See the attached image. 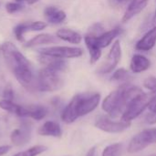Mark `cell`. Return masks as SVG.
<instances>
[{"mask_svg": "<svg viewBox=\"0 0 156 156\" xmlns=\"http://www.w3.org/2000/svg\"><path fill=\"white\" fill-rule=\"evenodd\" d=\"M16 2H22V1H24V0H16Z\"/></svg>", "mask_w": 156, "mask_h": 156, "instance_id": "obj_39", "label": "cell"}, {"mask_svg": "<svg viewBox=\"0 0 156 156\" xmlns=\"http://www.w3.org/2000/svg\"><path fill=\"white\" fill-rule=\"evenodd\" d=\"M40 55L57 58H80L83 54V50L76 47L55 46L38 49Z\"/></svg>", "mask_w": 156, "mask_h": 156, "instance_id": "obj_7", "label": "cell"}, {"mask_svg": "<svg viewBox=\"0 0 156 156\" xmlns=\"http://www.w3.org/2000/svg\"><path fill=\"white\" fill-rule=\"evenodd\" d=\"M151 156H156V154H154V155H151Z\"/></svg>", "mask_w": 156, "mask_h": 156, "instance_id": "obj_40", "label": "cell"}, {"mask_svg": "<svg viewBox=\"0 0 156 156\" xmlns=\"http://www.w3.org/2000/svg\"><path fill=\"white\" fill-rule=\"evenodd\" d=\"M37 0H27V2L29 3V4H33V3H35Z\"/></svg>", "mask_w": 156, "mask_h": 156, "instance_id": "obj_38", "label": "cell"}, {"mask_svg": "<svg viewBox=\"0 0 156 156\" xmlns=\"http://www.w3.org/2000/svg\"><path fill=\"white\" fill-rule=\"evenodd\" d=\"M94 126L108 133H121L131 127V122L122 120L114 121L109 116H100L96 119Z\"/></svg>", "mask_w": 156, "mask_h": 156, "instance_id": "obj_8", "label": "cell"}, {"mask_svg": "<svg viewBox=\"0 0 156 156\" xmlns=\"http://www.w3.org/2000/svg\"><path fill=\"white\" fill-rule=\"evenodd\" d=\"M149 0H132L131 3L129 4V5H133V6H135V5H143V6H145L147 5Z\"/></svg>", "mask_w": 156, "mask_h": 156, "instance_id": "obj_33", "label": "cell"}, {"mask_svg": "<svg viewBox=\"0 0 156 156\" xmlns=\"http://www.w3.org/2000/svg\"><path fill=\"white\" fill-rule=\"evenodd\" d=\"M10 149H11V146H9V145H1L0 146V156L4 155L6 153H8Z\"/></svg>", "mask_w": 156, "mask_h": 156, "instance_id": "obj_36", "label": "cell"}, {"mask_svg": "<svg viewBox=\"0 0 156 156\" xmlns=\"http://www.w3.org/2000/svg\"><path fill=\"white\" fill-rule=\"evenodd\" d=\"M84 41L90 53V64H95L101 57V48L97 45L95 41V37L87 34L84 37Z\"/></svg>", "mask_w": 156, "mask_h": 156, "instance_id": "obj_17", "label": "cell"}, {"mask_svg": "<svg viewBox=\"0 0 156 156\" xmlns=\"http://www.w3.org/2000/svg\"><path fill=\"white\" fill-rule=\"evenodd\" d=\"M101 101L100 93H80L75 95L61 112V120L65 123H72L78 118L92 112Z\"/></svg>", "mask_w": 156, "mask_h": 156, "instance_id": "obj_2", "label": "cell"}, {"mask_svg": "<svg viewBox=\"0 0 156 156\" xmlns=\"http://www.w3.org/2000/svg\"><path fill=\"white\" fill-rule=\"evenodd\" d=\"M1 50L6 64L12 70L16 67L29 66L28 60L21 52H19V50L13 43L11 42L4 43L1 47Z\"/></svg>", "mask_w": 156, "mask_h": 156, "instance_id": "obj_6", "label": "cell"}, {"mask_svg": "<svg viewBox=\"0 0 156 156\" xmlns=\"http://www.w3.org/2000/svg\"><path fill=\"white\" fill-rule=\"evenodd\" d=\"M3 97H4L5 100L13 101V99H14V91H13V90H12V88H11L10 86L6 87V88L4 90Z\"/></svg>", "mask_w": 156, "mask_h": 156, "instance_id": "obj_30", "label": "cell"}, {"mask_svg": "<svg viewBox=\"0 0 156 156\" xmlns=\"http://www.w3.org/2000/svg\"><path fill=\"white\" fill-rule=\"evenodd\" d=\"M131 80H132V76H131L130 72L123 68H120V69H116L111 77V81L118 82V83H122V84L130 83Z\"/></svg>", "mask_w": 156, "mask_h": 156, "instance_id": "obj_20", "label": "cell"}, {"mask_svg": "<svg viewBox=\"0 0 156 156\" xmlns=\"http://www.w3.org/2000/svg\"><path fill=\"white\" fill-rule=\"evenodd\" d=\"M144 87L150 90V92L156 93V77L150 76L146 78L144 81Z\"/></svg>", "mask_w": 156, "mask_h": 156, "instance_id": "obj_27", "label": "cell"}, {"mask_svg": "<svg viewBox=\"0 0 156 156\" xmlns=\"http://www.w3.org/2000/svg\"><path fill=\"white\" fill-rule=\"evenodd\" d=\"M104 31V27L101 24V23H95L93 24L90 29H89V32H88V35L90 36H92V37H99L100 35H101Z\"/></svg>", "mask_w": 156, "mask_h": 156, "instance_id": "obj_26", "label": "cell"}, {"mask_svg": "<svg viewBox=\"0 0 156 156\" xmlns=\"http://www.w3.org/2000/svg\"><path fill=\"white\" fill-rule=\"evenodd\" d=\"M122 33V29L121 27H117L112 30L103 32L99 37H95V41L101 48H107L108 46H110L112 44V42Z\"/></svg>", "mask_w": 156, "mask_h": 156, "instance_id": "obj_16", "label": "cell"}, {"mask_svg": "<svg viewBox=\"0 0 156 156\" xmlns=\"http://www.w3.org/2000/svg\"><path fill=\"white\" fill-rule=\"evenodd\" d=\"M146 123L148 124H156V112H150L149 114H147L146 118H145Z\"/></svg>", "mask_w": 156, "mask_h": 156, "instance_id": "obj_32", "label": "cell"}, {"mask_svg": "<svg viewBox=\"0 0 156 156\" xmlns=\"http://www.w3.org/2000/svg\"><path fill=\"white\" fill-rule=\"evenodd\" d=\"M16 79L17 81L25 88L28 89L32 86L33 83V73L29 69V66L16 67L13 70Z\"/></svg>", "mask_w": 156, "mask_h": 156, "instance_id": "obj_13", "label": "cell"}, {"mask_svg": "<svg viewBox=\"0 0 156 156\" xmlns=\"http://www.w3.org/2000/svg\"><path fill=\"white\" fill-rule=\"evenodd\" d=\"M58 8L55 7V6H48L46 7V9L44 10V14H45V16L46 17H48L50 15H52Z\"/></svg>", "mask_w": 156, "mask_h": 156, "instance_id": "obj_35", "label": "cell"}, {"mask_svg": "<svg viewBox=\"0 0 156 156\" xmlns=\"http://www.w3.org/2000/svg\"><path fill=\"white\" fill-rule=\"evenodd\" d=\"M156 44V26L148 30L144 36L136 43L135 48L139 51H150Z\"/></svg>", "mask_w": 156, "mask_h": 156, "instance_id": "obj_12", "label": "cell"}, {"mask_svg": "<svg viewBox=\"0 0 156 156\" xmlns=\"http://www.w3.org/2000/svg\"><path fill=\"white\" fill-rule=\"evenodd\" d=\"M47 27V24L42 21H36L31 24H29L30 31H40Z\"/></svg>", "mask_w": 156, "mask_h": 156, "instance_id": "obj_29", "label": "cell"}, {"mask_svg": "<svg viewBox=\"0 0 156 156\" xmlns=\"http://www.w3.org/2000/svg\"><path fill=\"white\" fill-rule=\"evenodd\" d=\"M155 94L156 93L154 92H143L142 94L138 95L129 103L125 112L121 117V120L132 122L133 120L138 118L146 109H148V105Z\"/></svg>", "mask_w": 156, "mask_h": 156, "instance_id": "obj_3", "label": "cell"}, {"mask_svg": "<svg viewBox=\"0 0 156 156\" xmlns=\"http://www.w3.org/2000/svg\"><path fill=\"white\" fill-rule=\"evenodd\" d=\"M27 31H30V28H29V24L27 23H22V24H19L17 25L15 28H14V33H15V36L16 37L17 40L19 41H23L24 37V34Z\"/></svg>", "mask_w": 156, "mask_h": 156, "instance_id": "obj_25", "label": "cell"}, {"mask_svg": "<svg viewBox=\"0 0 156 156\" xmlns=\"http://www.w3.org/2000/svg\"><path fill=\"white\" fill-rule=\"evenodd\" d=\"M0 108L5 112H8L10 113L16 114V116L20 117L22 105H18V104L15 103V102H13V101L4 99V100L0 101Z\"/></svg>", "mask_w": 156, "mask_h": 156, "instance_id": "obj_21", "label": "cell"}, {"mask_svg": "<svg viewBox=\"0 0 156 156\" xmlns=\"http://www.w3.org/2000/svg\"><path fill=\"white\" fill-rule=\"evenodd\" d=\"M154 144H156V128H148L132 138L127 151L130 154H137Z\"/></svg>", "mask_w": 156, "mask_h": 156, "instance_id": "obj_5", "label": "cell"}, {"mask_svg": "<svg viewBox=\"0 0 156 156\" xmlns=\"http://www.w3.org/2000/svg\"><path fill=\"white\" fill-rule=\"evenodd\" d=\"M63 84L64 81L59 73L54 69L46 66L39 71L37 78V89L39 90L55 91L61 89Z\"/></svg>", "mask_w": 156, "mask_h": 156, "instance_id": "obj_4", "label": "cell"}, {"mask_svg": "<svg viewBox=\"0 0 156 156\" xmlns=\"http://www.w3.org/2000/svg\"><path fill=\"white\" fill-rule=\"evenodd\" d=\"M122 46L121 42L119 39L115 40L112 46V48L106 58V60L100 66V68L97 69L98 74L104 75V74H109L112 72L115 68L118 66V64L121 61L122 58Z\"/></svg>", "mask_w": 156, "mask_h": 156, "instance_id": "obj_9", "label": "cell"}, {"mask_svg": "<svg viewBox=\"0 0 156 156\" xmlns=\"http://www.w3.org/2000/svg\"><path fill=\"white\" fill-rule=\"evenodd\" d=\"M143 92L141 88L131 83L122 84L103 100L101 108L112 119L122 117L129 103Z\"/></svg>", "mask_w": 156, "mask_h": 156, "instance_id": "obj_1", "label": "cell"}, {"mask_svg": "<svg viewBox=\"0 0 156 156\" xmlns=\"http://www.w3.org/2000/svg\"><path fill=\"white\" fill-rule=\"evenodd\" d=\"M151 67V61L149 58L142 54H134L131 59L130 69L134 74H139L146 71Z\"/></svg>", "mask_w": 156, "mask_h": 156, "instance_id": "obj_14", "label": "cell"}, {"mask_svg": "<svg viewBox=\"0 0 156 156\" xmlns=\"http://www.w3.org/2000/svg\"><path fill=\"white\" fill-rule=\"evenodd\" d=\"M37 133L41 136H51L59 138L62 135V130L60 125L57 122L48 121L39 127V129L37 130Z\"/></svg>", "mask_w": 156, "mask_h": 156, "instance_id": "obj_15", "label": "cell"}, {"mask_svg": "<svg viewBox=\"0 0 156 156\" xmlns=\"http://www.w3.org/2000/svg\"><path fill=\"white\" fill-rule=\"evenodd\" d=\"M132 0H109V3L112 6H121L127 3H131Z\"/></svg>", "mask_w": 156, "mask_h": 156, "instance_id": "obj_31", "label": "cell"}, {"mask_svg": "<svg viewBox=\"0 0 156 156\" xmlns=\"http://www.w3.org/2000/svg\"><path fill=\"white\" fill-rule=\"evenodd\" d=\"M95 153H96V148L92 147L89 150L88 154H86V156H95Z\"/></svg>", "mask_w": 156, "mask_h": 156, "instance_id": "obj_37", "label": "cell"}, {"mask_svg": "<svg viewBox=\"0 0 156 156\" xmlns=\"http://www.w3.org/2000/svg\"><path fill=\"white\" fill-rule=\"evenodd\" d=\"M32 124L30 122H23L20 127L15 129L10 135L12 144L15 146H23L27 144L31 138Z\"/></svg>", "mask_w": 156, "mask_h": 156, "instance_id": "obj_10", "label": "cell"}, {"mask_svg": "<svg viewBox=\"0 0 156 156\" xmlns=\"http://www.w3.org/2000/svg\"><path fill=\"white\" fill-rule=\"evenodd\" d=\"M56 35L59 39L71 44H80L82 40V37L80 33L69 28H60L57 31Z\"/></svg>", "mask_w": 156, "mask_h": 156, "instance_id": "obj_18", "label": "cell"}, {"mask_svg": "<svg viewBox=\"0 0 156 156\" xmlns=\"http://www.w3.org/2000/svg\"><path fill=\"white\" fill-rule=\"evenodd\" d=\"M56 42H57V38L54 36L49 35V34H40L31 38L26 44V47L32 48V47L39 46V45H47V44H52Z\"/></svg>", "mask_w": 156, "mask_h": 156, "instance_id": "obj_19", "label": "cell"}, {"mask_svg": "<svg viewBox=\"0 0 156 156\" xmlns=\"http://www.w3.org/2000/svg\"><path fill=\"white\" fill-rule=\"evenodd\" d=\"M23 8V5L19 3H13V2H9L6 4L5 5V9L8 13L12 14V13H16L19 10H21Z\"/></svg>", "mask_w": 156, "mask_h": 156, "instance_id": "obj_28", "label": "cell"}, {"mask_svg": "<svg viewBox=\"0 0 156 156\" xmlns=\"http://www.w3.org/2000/svg\"><path fill=\"white\" fill-rule=\"evenodd\" d=\"M47 19L51 24H59V23H62L66 19V13L62 10L57 9L52 15L47 17Z\"/></svg>", "mask_w": 156, "mask_h": 156, "instance_id": "obj_24", "label": "cell"}, {"mask_svg": "<svg viewBox=\"0 0 156 156\" xmlns=\"http://www.w3.org/2000/svg\"><path fill=\"white\" fill-rule=\"evenodd\" d=\"M48 114V109L42 105H27L22 106L20 117L31 118L35 121H40L44 119Z\"/></svg>", "mask_w": 156, "mask_h": 156, "instance_id": "obj_11", "label": "cell"}, {"mask_svg": "<svg viewBox=\"0 0 156 156\" xmlns=\"http://www.w3.org/2000/svg\"><path fill=\"white\" fill-rule=\"evenodd\" d=\"M148 109L151 112H156V94L151 100V101L148 105Z\"/></svg>", "mask_w": 156, "mask_h": 156, "instance_id": "obj_34", "label": "cell"}, {"mask_svg": "<svg viewBox=\"0 0 156 156\" xmlns=\"http://www.w3.org/2000/svg\"><path fill=\"white\" fill-rule=\"evenodd\" d=\"M47 150H48V147L45 145H35L24 152L17 153L16 154L13 156H37L43 154Z\"/></svg>", "mask_w": 156, "mask_h": 156, "instance_id": "obj_23", "label": "cell"}, {"mask_svg": "<svg viewBox=\"0 0 156 156\" xmlns=\"http://www.w3.org/2000/svg\"><path fill=\"white\" fill-rule=\"evenodd\" d=\"M122 152H123V144L121 143H116L105 147L101 156H122Z\"/></svg>", "mask_w": 156, "mask_h": 156, "instance_id": "obj_22", "label": "cell"}]
</instances>
